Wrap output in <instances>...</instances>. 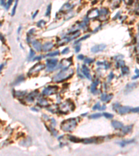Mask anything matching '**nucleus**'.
<instances>
[{
    "label": "nucleus",
    "mask_w": 139,
    "mask_h": 156,
    "mask_svg": "<svg viewBox=\"0 0 139 156\" xmlns=\"http://www.w3.org/2000/svg\"><path fill=\"white\" fill-rule=\"evenodd\" d=\"M131 112H133V113L139 112V107L134 108H131Z\"/></svg>",
    "instance_id": "nucleus-39"
},
{
    "label": "nucleus",
    "mask_w": 139,
    "mask_h": 156,
    "mask_svg": "<svg viewBox=\"0 0 139 156\" xmlns=\"http://www.w3.org/2000/svg\"><path fill=\"white\" fill-rule=\"evenodd\" d=\"M45 24H46V22L45 20H43L38 21L37 22V27L39 28H42L43 27L45 26Z\"/></svg>",
    "instance_id": "nucleus-23"
},
{
    "label": "nucleus",
    "mask_w": 139,
    "mask_h": 156,
    "mask_svg": "<svg viewBox=\"0 0 139 156\" xmlns=\"http://www.w3.org/2000/svg\"><path fill=\"white\" fill-rule=\"evenodd\" d=\"M109 13V11L108 8H103L100 10L99 11V19H101V20H105L106 19V15Z\"/></svg>",
    "instance_id": "nucleus-10"
},
{
    "label": "nucleus",
    "mask_w": 139,
    "mask_h": 156,
    "mask_svg": "<svg viewBox=\"0 0 139 156\" xmlns=\"http://www.w3.org/2000/svg\"><path fill=\"white\" fill-rule=\"evenodd\" d=\"M111 125L112 126L116 129H121L123 127V124L122 123L118 121H113L111 122Z\"/></svg>",
    "instance_id": "nucleus-17"
},
{
    "label": "nucleus",
    "mask_w": 139,
    "mask_h": 156,
    "mask_svg": "<svg viewBox=\"0 0 139 156\" xmlns=\"http://www.w3.org/2000/svg\"><path fill=\"white\" fill-rule=\"evenodd\" d=\"M0 4L2 6H6V0H0Z\"/></svg>",
    "instance_id": "nucleus-44"
},
{
    "label": "nucleus",
    "mask_w": 139,
    "mask_h": 156,
    "mask_svg": "<svg viewBox=\"0 0 139 156\" xmlns=\"http://www.w3.org/2000/svg\"><path fill=\"white\" fill-rule=\"evenodd\" d=\"M102 110H105V109H106V106H102Z\"/></svg>",
    "instance_id": "nucleus-54"
},
{
    "label": "nucleus",
    "mask_w": 139,
    "mask_h": 156,
    "mask_svg": "<svg viewBox=\"0 0 139 156\" xmlns=\"http://www.w3.org/2000/svg\"><path fill=\"white\" fill-rule=\"evenodd\" d=\"M51 11H52V4H49L47 8V11H46V13L45 15L47 17H49L50 15H51Z\"/></svg>",
    "instance_id": "nucleus-27"
},
{
    "label": "nucleus",
    "mask_w": 139,
    "mask_h": 156,
    "mask_svg": "<svg viewBox=\"0 0 139 156\" xmlns=\"http://www.w3.org/2000/svg\"><path fill=\"white\" fill-rule=\"evenodd\" d=\"M77 58H78L79 60H83V58H84V56H83V55H82V54L79 55V56H77Z\"/></svg>",
    "instance_id": "nucleus-47"
},
{
    "label": "nucleus",
    "mask_w": 139,
    "mask_h": 156,
    "mask_svg": "<svg viewBox=\"0 0 139 156\" xmlns=\"http://www.w3.org/2000/svg\"><path fill=\"white\" fill-rule=\"evenodd\" d=\"M69 52H70V48L66 47V48H65V49L63 50L61 53H62V54L65 55V54H68Z\"/></svg>",
    "instance_id": "nucleus-38"
},
{
    "label": "nucleus",
    "mask_w": 139,
    "mask_h": 156,
    "mask_svg": "<svg viewBox=\"0 0 139 156\" xmlns=\"http://www.w3.org/2000/svg\"><path fill=\"white\" fill-rule=\"evenodd\" d=\"M125 62L123 61H121V60H118L117 61V63H116V67H122L123 66H125Z\"/></svg>",
    "instance_id": "nucleus-26"
},
{
    "label": "nucleus",
    "mask_w": 139,
    "mask_h": 156,
    "mask_svg": "<svg viewBox=\"0 0 139 156\" xmlns=\"http://www.w3.org/2000/svg\"><path fill=\"white\" fill-rule=\"evenodd\" d=\"M72 64V57L70 58H65V59H63L60 65H59V68H61L62 69H68L69 68V67Z\"/></svg>",
    "instance_id": "nucleus-6"
},
{
    "label": "nucleus",
    "mask_w": 139,
    "mask_h": 156,
    "mask_svg": "<svg viewBox=\"0 0 139 156\" xmlns=\"http://www.w3.org/2000/svg\"><path fill=\"white\" fill-rule=\"evenodd\" d=\"M99 105H100L99 103H96V104L93 106V110H99V109H100V106H99Z\"/></svg>",
    "instance_id": "nucleus-40"
},
{
    "label": "nucleus",
    "mask_w": 139,
    "mask_h": 156,
    "mask_svg": "<svg viewBox=\"0 0 139 156\" xmlns=\"http://www.w3.org/2000/svg\"><path fill=\"white\" fill-rule=\"evenodd\" d=\"M45 68V65L43 64H42L41 62H38L35 65H34L32 68L30 69V70L29 71L28 75L29 76H33L35 75L36 73H39L40 71L42 70Z\"/></svg>",
    "instance_id": "nucleus-4"
},
{
    "label": "nucleus",
    "mask_w": 139,
    "mask_h": 156,
    "mask_svg": "<svg viewBox=\"0 0 139 156\" xmlns=\"http://www.w3.org/2000/svg\"><path fill=\"white\" fill-rule=\"evenodd\" d=\"M99 10L96 8H93L88 11L86 17L88 19H93V18H96L97 17H99Z\"/></svg>",
    "instance_id": "nucleus-8"
},
{
    "label": "nucleus",
    "mask_w": 139,
    "mask_h": 156,
    "mask_svg": "<svg viewBox=\"0 0 139 156\" xmlns=\"http://www.w3.org/2000/svg\"><path fill=\"white\" fill-rule=\"evenodd\" d=\"M136 13L139 14V8L137 9V11H136Z\"/></svg>",
    "instance_id": "nucleus-55"
},
{
    "label": "nucleus",
    "mask_w": 139,
    "mask_h": 156,
    "mask_svg": "<svg viewBox=\"0 0 139 156\" xmlns=\"http://www.w3.org/2000/svg\"><path fill=\"white\" fill-rule=\"evenodd\" d=\"M38 11H36L35 12V13L33 15H32V18H33V19H34L35 17V16L38 15Z\"/></svg>",
    "instance_id": "nucleus-51"
},
{
    "label": "nucleus",
    "mask_w": 139,
    "mask_h": 156,
    "mask_svg": "<svg viewBox=\"0 0 139 156\" xmlns=\"http://www.w3.org/2000/svg\"><path fill=\"white\" fill-rule=\"evenodd\" d=\"M54 47V44L52 42H45L42 46V50L45 52L48 51L49 50H51L52 48Z\"/></svg>",
    "instance_id": "nucleus-13"
},
{
    "label": "nucleus",
    "mask_w": 139,
    "mask_h": 156,
    "mask_svg": "<svg viewBox=\"0 0 139 156\" xmlns=\"http://www.w3.org/2000/svg\"><path fill=\"white\" fill-rule=\"evenodd\" d=\"M1 25H2V23H1V22H0V27H1Z\"/></svg>",
    "instance_id": "nucleus-56"
},
{
    "label": "nucleus",
    "mask_w": 139,
    "mask_h": 156,
    "mask_svg": "<svg viewBox=\"0 0 139 156\" xmlns=\"http://www.w3.org/2000/svg\"><path fill=\"white\" fill-rule=\"evenodd\" d=\"M73 74H74V70L72 69H69V68L64 69L54 76L53 81L56 83L63 82L65 80H68V78H70L73 76Z\"/></svg>",
    "instance_id": "nucleus-1"
},
{
    "label": "nucleus",
    "mask_w": 139,
    "mask_h": 156,
    "mask_svg": "<svg viewBox=\"0 0 139 156\" xmlns=\"http://www.w3.org/2000/svg\"><path fill=\"white\" fill-rule=\"evenodd\" d=\"M120 105L118 103H115V104H113V110H117V109L119 108V106H120Z\"/></svg>",
    "instance_id": "nucleus-42"
},
{
    "label": "nucleus",
    "mask_w": 139,
    "mask_h": 156,
    "mask_svg": "<svg viewBox=\"0 0 139 156\" xmlns=\"http://www.w3.org/2000/svg\"><path fill=\"white\" fill-rule=\"evenodd\" d=\"M74 109H75L74 103L70 101H66L65 102L63 103L59 106V111L63 113H68L69 112L74 110Z\"/></svg>",
    "instance_id": "nucleus-3"
},
{
    "label": "nucleus",
    "mask_w": 139,
    "mask_h": 156,
    "mask_svg": "<svg viewBox=\"0 0 139 156\" xmlns=\"http://www.w3.org/2000/svg\"><path fill=\"white\" fill-rule=\"evenodd\" d=\"M136 86H137V84H136V83H129V84L126 86V88H125V93L127 94V93L130 92L132 91Z\"/></svg>",
    "instance_id": "nucleus-15"
},
{
    "label": "nucleus",
    "mask_w": 139,
    "mask_h": 156,
    "mask_svg": "<svg viewBox=\"0 0 139 156\" xmlns=\"http://www.w3.org/2000/svg\"><path fill=\"white\" fill-rule=\"evenodd\" d=\"M117 111L120 115H125L131 112V108L129 106H120L119 108L117 109Z\"/></svg>",
    "instance_id": "nucleus-11"
},
{
    "label": "nucleus",
    "mask_w": 139,
    "mask_h": 156,
    "mask_svg": "<svg viewBox=\"0 0 139 156\" xmlns=\"http://www.w3.org/2000/svg\"><path fill=\"white\" fill-rule=\"evenodd\" d=\"M42 58V56H38L35 57L34 58H33V60H34V61H40Z\"/></svg>",
    "instance_id": "nucleus-41"
},
{
    "label": "nucleus",
    "mask_w": 139,
    "mask_h": 156,
    "mask_svg": "<svg viewBox=\"0 0 139 156\" xmlns=\"http://www.w3.org/2000/svg\"><path fill=\"white\" fill-rule=\"evenodd\" d=\"M84 61H84L85 63H86V64H90V63H92V62H94V59L90 58H86Z\"/></svg>",
    "instance_id": "nucleus-33"
},
{
    "label": "nucleus",
    "mask_w": 139,
    "mask_h": 156,
    "mask_svg": "<svg viewBox=\"0 0 139 156\" xmlns=\"http://www.w3.org/2000/svg\"><path fill=\"white\" fill-rule=\"evenodd\" d=\"M135 72H136L137 74H139V69H135Z\"/></svg>",
    "instance_id": "nucleus-53"
},
{
    "label": "nucleus",
    "mask_w": 139,
    "mask_h": 156,
    "mask_svg": "<svg viewBox=\"0 0 139 156\" xmlns=\"http://www.w3.org/2000/svg\"><path fill=\"white\" fill-rule=\"evenodd\" d=\"M103 115L107 119H112L113 117V115L112 114L108 113V112H104V113H103Z\"/></svg>",
    "instance_id": "nucleus-34"
},
{
    "label": "nucleus",
    "mask_w": 139,
    "mask_h": 156,
    "mask_svg": "<svg viewBox=\"0 0 139 156\" xmlns=\"http://www.w3.org/2000/svg\"><path fill=\"white\" fill-rule=\"evenodd\" d=\"M121 72H122V74L123 75H127L129 74V69L128 67H127V66H123V67H121Z\"/></svg>",
    "instance_id": "nucleus-21"
},
{
    "label": "nucleus",
    "mask_w": 139,
    "mask_h": 156,
    "mask_svg": "<svg viewBox=\"0 0 139 156\" xmlns=\"http://www.w3.org/2000/svg\"><path fill=\"white\" fill-rule=\"evenodd\" d=\"M113 96V95H112V94H110V95L102 94V96H101V100H102V101L108 103V102H109L111 99H112Z\"/></svg>",
    "instance_id": "nucleus-16"
},
{
    "label": "nucleus",
    "mask_w": 139,
    "mask_h": 156,
    "mask_svg": "<svg viewBox=\"0 0 139 156\" xmlns=\"http://www.w3.org/2000/svg\"><path fill=\"white\" fill-rule=\"evenodd\" d=\"M24 80V76H22V75H21L20 76H18L17 78V79H16V81H15V83H14V85H17V84H18V83H20L22 81H23Z\"/></svg>",
    "instance_id": "nucleus-25"
},
{
    "label": "nucleus",
    "mask_w": 139,
    "mask_h": 156,
    "mask_svg": "<svg viewBox=\"0 0 139 156\" xmlns=\"http://www.w3.org/2000/svg\"><path fill=\"white\" fill-rule=\"evenodd\" d=\"M121 0H111V6L113 8H116L120 6Z\"/></svg>",
    "instance_id": "nucleus-19"
},
{
    "label": "nucleus",
    "mask_w": 139,
    "mask_h": 156,
    "mask_svg": "<svg viewBox=\"0 0 139 156\" xmlns=\"http://www.w3.org/2000/svg\"><path fill=\"white\" fill-rule=\"evenodd\" d=\"M106 47V45L104 44H101V45H95L93 47L91 48V52L96 54L98 52L100 51H103L104 49Z\"/></svg>",
    "instance_id": "nucleus-9"
},
{
    "label": "nucleus",
    "mask_w": 139,
    "mask_h": 156,
    "mask_svg": "<svg viewBox=\"0 0 139 156\" xmlns=\"http://www.w3.org/2000/svg\"><path fill=\"white\" fill-rule=\"evenodd\" d=\"M32 46L34 48L35 50L36 51H42V44L41 42L38 40L33 41L32 42Z\"/></svg>",
    "instance_id": "nucleus-14"
},
{
    "label": "nucleus",
    "mask_w": 139,
    "mask_h": 156,
    "mask_svg": "<svg viewBox=\"0 0 139 156\" xmlns=\"http://www.w3.org/2000/svg\"><path fill=\"white\" fill-rule=\"evenodd\" d=\"M35 95H34V94H29L27 97V100L29 102H33L34 101V98Z\"/></svg>",
    "instance_id": "nucleus-29"
},
{
    "label": "nucleus",
    "mask_w": 139,
    "mask_h": 156,
    "mask_svg": "<svg viewBox=\"0 0 139 156\" xmlns=\"http://www.w3.org/2000/svg\"><path fill=\"white\" fill-rule=\"evenodd\" d=\"M38 104L41 106H46L48 105V102L46 99H41L38 101Z\"/></svg>",
    "instance_id": "nucleus-22"
},
{
    "label": "nucleus",
    "mask_w": 139,
    "mask_h": 156,
    "mask_svg": "<svg viewBox=\"0 0 139 156\" xmlns=\"http://www.w3.org/2000/svg\"><path fill=\"white\" fill-rule=\"evenodd\" d=\"M99 84V81L98 80H95V81L93 82L91 85V87H90V90L92 92V93L95 94L96 92H97V87Z\"/></svg>",
    "instance_id": "nucleus-18"
},
{
    "label": "nucleus",
    "mask_w": 139,
    "mask_h": 156,
    "mask_svg": "<svg viewBox=\"0 0 139 156\" xmlns=\"http://www.w3.org/2000/svg\"><path fill=\"white\" fill-rule=\"evenodd\" d=\"M25 93H26V92H17L15 95H17V96H20L25 95Z\"/></svg>",
    "instance_id": "nucleus-43"
},
{
    "label": "nucleus",
    "mask_w": 139,
    "mask_h": 156,
    "mask_svg": "<svg viewBox=\"0 0 139 156\" xmlns=\"http://www.w3.org/2000/svg\"><path fill=\"white\" fill-rule=\"evenodd\" d=\"M35 51L33 49H30V52H29V59H33V58L35 56Z\"/></svg>",
    "instance_id": "nucleus-32"
},
{
    "label": "nucleus",
    "mask_w": 139,
    "mask_h": 156,
    "mask_svg": "<svg viewBox=\"0 0 139 156\" xmlns=\"http://www.w3.org/2000/svg\"><path fill=\"white\" fill-rule=\"evenodd\" d=\"M17 3H18V0H15V5H14L13 11H12V13H11V15H12V16H13L15 14L16 8H17Z\"/></svg>",
    "instance_id": "nucleus-31"
},
{
    "label": "nucleus",
    "mask_w": 139,
    "mask_h": 156,
    "mask_svg": "<svg viewBox=\"0 0 139 156\" xmlns=\"http://www.w3.org/2000/svg\"><path fill=\"white\" fill-rule=\"evenodd\" d=\"M0 40L2 41V42H4V37L3 36V35H1V34L0 33Z\"/></svg>",
    "instance_id": "nucleus-50"
},
{
    "label": "nucleus",
    "mask_w": 139,
    "mask_h": 156,
    "mask_svg": "<svg viewBox=\"0 0 139 156\" xmlns=\"http://www.w3.org/2000/svg\"><path fill=\"white\" fill-rule=\"evenodd\" d=\"M81 72H82L83 75H84L88 80H90V79H91V75H90V69H89V68L87 66H86L85 65H82Z\"/></svg>",
    "instance_id": "nucleus-12"
},
{
    "label": "nucleus",
    "mask_w": 139,
    "mask_h": 156,
    "mask_svg": "<svg viewBox=\"0 0 139 156\" xmlns=\"http://www.w3.org/2000/svg\"><path fill=\"white\" fill-rule=\"evenodd\" d=\"M133 142V140H130V141H123V142H122L120 143V146H125V145H127V144H131L132 142Z\"/></svg>",
    "instance_id": "nucleus-35"
},
{
    "label": "nucleus",
    "mask_w": 139,
    "mask_h": 156,
    "mask_svg": "<svg viewBox=\"0 0 139 156\" xmlns=\"http://www.w3.org/2000/svg\"><path fill=\"white\" fill-rule=\"evenodd\" d=\"M57 64H58V60L56 58L48 59L46 62L47 67L48 68L49 70H53L56 67Z\"/></svg>",
    "instance_id": "nucleus-7"
},
{
    "label": "nucleus",
    "mask_w": 139,
    "mask_h": 156,
    "mask_svg": "<svg viewBox=\"0 0 139 156\" xmlns=\"http://www.w3.org/2000/svg\"><path fill=\"white\" fill-rule=\"evenodd\" d=\"M59 54H60V52L58 51H54V52L47 54V56H48V57H54V56H58Z\"/></svg>",
    "instance_id": "nucleus-28"
},
{
    "label": "nucleus",
    "mask_w": 139,
    "mask_h": 156,
    "mask_svg": "<svg viewBox=\"0 0 139 156\" xmlns=\"http://www.w3.org/2000/svg\"><path fill=\"white\" fill-rule=\"evenodd\" d=\"M90 37V35H84L83 37H82L81 39H79V40H77L75 42V43H78V42H81V41H83L84 40H86V39H87L88 38H89Z\"/></svg>",
    "instance_id": "nucleus-36"
},
{
    "label": "nucleus",
    "mask_w": 139,
    "mask_h": 156,
    "mask_svg": "<svg viewBox=\"0 0 139 156\" xmlns=\"http://www.w3.org/2000/svg\"><path fill=\"white\" fill-rule=\"evenodd\" d=\"M80 49H81V46L80 45H76L75 47V52L78 53L80 51Z\"/></svg>",
    "instance_id": "nucleus-45"
},
{
    "label": "nucleus",
    "mask_w": 139,
    "mask_h": 156,
    "mask_svg": "<svg viewBox=\"0 0 139 156\" xmlns=\"http://www.w3.org/2000/svg\"><path fill=\"white\" fill-rule=\"evenodd\" d=\"M3 67H4V65H3V64L0 65V73H1V70H2Z\"/></svg>",
    "instance_id": "nucleus-52"
},
{
    "label": "nucleus",
    "mask_w": 139,
    "mask_h": 156,
    "mask_svg": "<svg viewBox=\"0 0 139 156\" xmlns=\"http://www.w3.org/2000/svg\"><path fill=\"white\" fill-rule=\"evenodd\" d=\"M76 126V121L75 119L72 118L67 119L64 122H63L61 128L65 132H72L74 129L75 128Z\"/></svg>",
    "instance_id": "nucleus-2"
},
{
    "label": "nucleus",
    "mask_w": 139,
    "mask_h": 156,
    "mask_svg": "<svg viewBox=\"0 0 139 156\" xmlns=\"http://www.w3.org/2000/svg\"><path fill=\"white\" fill-rule=\"evenodd\" d=\"M35 31V29L34 28H32V29H31L29 32H28V35H32L33 33Z\"/></svg>",
    "instance_id": "nucleus-46"
},
{
    "label": "nucleus",
    "mask_w": 139,
    "mask_h": 156,
    "mask_svg": "<svg viewBox=\"0 0 139 156\" xmlns=\"http://www.w3.org/2000/svg\"><path fill=\"white\" fill-rule=\"evenodd\" d=\"M13 0H8V1L7 4H6V6H5V8H6V10H8V9L10 8L11 5L13 4Z\"/></svg>",
    "instance_id": "nucleus-37"
},
{
    "label": "nucleus",
    "mask_w": 139,
    "mask_h": 156,
    "mask_svg": "<svg viewBox=\"0 0 139 156\" xmlns=\"http://www.w3.org/2000/svg\"><path fill=\"white\" fill-rule=\"evenodd\" d=\"M132 128V126H123L122 128H121V130L122 132V133L124 134H127L128 133H129L131 131V130Z\"/></svg>",
    "instance_id": "nucleus-20"
},
{
    "label": "nucleus",
    "mask_w": 139,
    "mask_h": 156,
    "mask_svg": "<svg viewBox=\"0 0 139 156\" xmlns=\"http://www.w3.org/2000/svg\"><path fill=\"white\" fill-rule=\"evenodd\" d=\"M102 114L100 113H95V114H93L90 116V119H98L99 117H101Z\"/></svg>",
    "instance_id": "nucleus-30"
},
{
    "label": "nucleus",
    "mask_w": 139,
    "mask_h": 156,
    "mask_svg": "<svg viewBox=\"0 0 139 156\" xmlns=\"http://www.w3.org/2000/svg\"><path fill=\"white\" fill-rule=\"evenodd\" d=\"M109 81H111L113 78H114V74H113L112 72H111V73H110V74L109 75Z\"/></svg>",
    "instance_id": "nucleus-48"
},
{
    "label": "nucleus",
    "mask_w": 139,
    "mask_h": 156,
    "mask_svg": "<svg viewBox=\"0 0 139 156\" xmlns=\"http://www.w3.org/2000/svg\"><path fill=\"white\" fill-rule=\"evenodd\" d=\"M136 54L139 55V45H138L136 46Z\"/></svg>",
    "instance_id": "nucleus-49"
},
{
    "label": "nucleus",
    "mask_w": 139,
    "mask_h": 156,
    "mask_svg": "<svg viewBox=\"0 0 139 156\" xmlns=\"http://www.w3.org/2000/svg\"><path fill=\"white\" fill-rule=\"evenodd\" d=\"M58 87L56 85H51L48 86L47 88H45L42 91V95L45 96H49V95H52L54 94H56L58 91Z\"/></svg>",
    "instance_id": "nucleus-5"
},
{
    "label": "nucleus",
    "mask_w": 139,
    "mask_h": 156,
    "mask_svg": "<svg viewBox=\"0 0 139 156\" xmlns=\"http://www.w3.org/2000/svg\"><path fill=\"white\" fill-rule=\"evenodd\" d=\"M69 138L70 139V141H72L73 142H83L82 139H79L77 137H75L70 136V137H69Z\"/></svg>",
    "instance_id": "nucleus-24"
}]
</instances>
